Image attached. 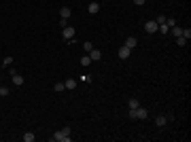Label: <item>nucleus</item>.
Here are the masks:
<instances>
[{"label": "nucleus", "mask_w": 191, "mask_h": 142, "mask_svg": "<svg viewBox=\"0 0 191 142\" xmlns=\"http://www.w3.org/2000/svg\"><path fill=\"white\" fill-rule=\"evenodd\" d=\"M2 64H4V66H11V64H13V57H11V55H9V57H4V62H2Z\"/></svg>", "instance_id": "393cba45"}, {"label": "nucleus", "mask_w": 191, "mask_h": 142, "mask_svg": "<svg viewBox=\"0 0 191 142\" xmlns=\"http://www.w3.org/2000/svg\"><path fill=\"white\" fill-rule=\"evenodd\" d=\"M183 36H185L187 40H189V38H191V30H189V28H185V30H183Z\"/></svg>", "instance_id": "5701e85b"}, {"label": "nucleus", "mask_w": 191, "mask_h": 142, "mask_svg": "<svg viewBox=\"0 0 191 142\" xmlns=\"http://www.w3.org/2000/svg\"><path fill=\"white\" fill-rule=\"evenodd\" d=\"M136 45H138L136 36H128V38H125V47H130V49H136Z\"/></svg>", "instance_id": "0eeeda50"}, {"label": "nucleus", "mask_w": 191, "mask_h": 142, "mask_svg": "<svg viewBox=\"0 0 191 142\" xmlns=\"http://www.w3.org/2000/svg\"><path fill=\"white\" fill-rule=\"evenodd\" d=\"M81 81H83V83H91V81H94V76H91V74H83V76H81Z\"/></svg>", "instance_id": "412c9836"}, {"label": "nucleus", "mask_w": 191, "mask_h": 142, "mask_svg": "<svg viewBox=\"0 0 191 142\" xmlns=\"http://www.w3.org/2000/svg\"><path fill=\"white\" fill-rule=\"evenodd\" d=\"M130 53H132L130 47H125V45H121V47H119V59H128V57H130Z\"/></svg>", "instance_id": "20e7f679"}, {"label": "nucleus", "mask_w": 191, "mask_h": 142, "mask_svg": "<svg viewBox=\"0 0 191 142\" xmlns=\"http://www.w3.org/2000/svg\"><path fill=\"white\" fill-rule=\"evenodd\" d=\"M168 32H170V34L176 38V36H183V28H180V25H172V28H170Z\"/></svg>", "instance_id": "6e6552de"}, {"label": "nucleus", "mask_w": 191, "mask_h": 142, "mask_svg": "<svg viewBox=\"0 0 191 142\" xmlns=\"http://www.w3.org/2000/svg\"><path fill=\"white\" fill-rule=\"evenodd\" d=\"M60 25H62V28H66V25H68V19H62V17H60Z\"/></svg>", "instance_id": "a878e982"}, {"label": "nucleus", "mask_w": 191, "mask_h": 142, "mask_svg": "<svg viewBox=\"0 0 191 142\" xmlns=\"http://www.w3.org/2000/svg\"><path fill=\"white\" fill-rule=\"evenodd\" d=\"M157 28H159V25H157L155 19H151V21H147V24H144V30H147L149 34H155V32H157Z\"/></svg>", "instance_id": "7ed1b4c3"}, {"label": "nucleus", "mask_w": 191, "mask_h": 142, "mask_svg": "<svg viewBox=\"0 0 191 142\" xmlns=\"http://www.w3.org/2000/svg\"><path fill=\"white\" fill-rule=\"evenodd\" d=\"M53 89L60 94V91H64V89H66V87H64V83H55V85H53Z\"/></svg>", "instance_id": "4be33fe9"}, {"label": "nucleus", "mask_w": 191, "mask_h": 142, "mask_svg": "<svg viewBox=\"0 0 191 142\" xmlns=\"http://www.w3.org/2000/svg\"><path fill=\"white\" fill-rule=\"evenodd\" d=\"M168 30H170V28H168L166 24H161L159 28H157V32H159V34H168Z\"/></svg>", "instance_id": "a211bd4d"}, {"label": "nucleus", "mask_w": 191, "mask_h": 142, "mask_svg": "<svg viewBox=\"0 0 191 142\" xmlns=\"http://www.w3.org/2000/svg\"><path fill=\"white\" fill-rule=\"evenodd\" d=\"M128 106H130L132 110H134V108H138V106H140V102H138V100H136V98H132L130 102H128Z\"/></svg>", "instance_id": "dca6fc26"}, {"label": "nucleus", "mask_w": 191, "mask_h": 142, "mask_svg": "<svg viewBox=\"0 0 191 142\" xmlns=\"http://www.w3.org/2000/svg\"><path fill=\"white\" fill-rule=\"evenodd\" d=\"M87 55L91 57V62H100V59H102V51H98V49H91Z\"/></svg>", "instance_id": "423d86ee"}, {"label": "nucleus", "mask_w": 191, "mask_h": 142, "mask_svg": "<svg viewBox=\"0 0 191 142\" xmlns=\"http://www.w3.org/2000/svg\"><path fill=\"white\" fill-rule=\"evenodd\" d=\"M60 17L62 19H68V17H70V9H68V7H62L60 9Z\"/></svg>", "instance_id": "f8f14e48"}, {"label": "nucleus", "mask_w": 191, "mask_h": 142, "mask_svg": "<svg viewBox=\"0 0 191 142\" xmlns=\"http://www.w3.org/2000/svg\"><path fill=\"white\" fill-rule=\"evenodd\" d=\"M134 112H136V119H147L149 117V110L142 106H138V108H134Z\"/></svg>", "instance_id": "39448f33"}, {"label": "nucleus", "mask_w": 191, "mask_h": 142, "mask_svg": "<svg viewBox=\"0 0 191 142\" xmlns=\"http://www.w3.org/2000/svg\"><path fill=\"white\" fill-rule=\"evenodd\" d=\"M87 11L91 13V15H96V13H100V2H91V4L87 7Z\"/></svg>", "instance_id": "9b49d317"}, {"label": "nucleus", "mask_w": 191, "mask_h": 142, "mask_svg": "<svg viewBox=\"0 0 191 142\" xmlns=\"http://www.w3.org/2000/svg\"><path fill=\"white\" fill-rule=\"evenodd\" d=\"M74 34H77V30L72 28V25H66V28H62V38L68 43V40H72L74 38Z\"/></svg>", "instance_id": "f03ea898"}, {"label": "nucleus", "mask_w": 191, "mask_h": 142, "mask_svg": "<svg viewBox=\"0 0 191 142\" xmlns=\"http://www.w3.org/2000/svg\"><path fill=\"white\" fill-rule=\"evenodd\" d=\"M89 64H91V57H89V55H87V53H85L83 57H81V66H85V68H87V66H89Z\"/></svg>", "instance_id": "ddd939ff"}, {"label": "nucleus", "mask_w": 191, "mask_h": 142, "mask_svg": "<svg viewBox=\"0 0 191 142\" xmlns=\"http://www.w3.org/2000/svg\"><path fill=\"white\" fill-rule=\"evenodd\" d=\"M24 140L26 142H34V131H26V134H24Z\"/></svg>", "instance_id": "2eb2a0df"}, {"label": "nucleus", "mask_w": 191, "mask_h": 142, "mask_svg": "<svg viewBox=\"0 0 191 142\" xmlns=\"http://www.w3.org/2000/svg\"><path fill=\"white\" fill-rule=\"evenodd\" d=\"M155 21H157V25L166 24V15H157V17H155Z\"/></svg>", "instance_id": "aec40b11"}, {"label": "nucleus", "mask_w": 191, "mask_h": 142, "mask_svg": "<svg viewBox=\"0 0 191 142\" xmlns=\"http://www.w3.org/2000/svg\"><path fill=\"white\" fill-rule=\"evenodd\" d=\"M0 95H2V98L9 95V87H0Z\"/></svg>", "instance_id": "b1692460"}, {"label": "nucleus", "mask_w": 191, "mask_h": 142, "mask_svg": "<svg viewBox=\"0 0 191 142\" xmlns=\"http://www.w3.org/2000/svg\"><path fill=\"white\" fill-rule=\"evenodd\" d=\"M83 49H85V53H89V51L94 49V45H91L89 40H85V43H83Z\"/></svg>", "instance_id": "6ab92c4d"}, {"label": "nucleus", "mask_w": 191, "mask_h": 142, "mask_svg": "<svg viewBox=\"0 0 191 142\" xmlns=\"http://www.w3.org/2000/svg\"><path fill=\"white\" fill-rule=\"evenodd\" d=\"M64 87H66V89H74V87H77V81H74V79H68V81L64 83Z\"/></svg>", "instance_id": "4468645a"}, {"label": "nucleus", "mask_w": 191, "mask_h": 142, "mask_svg": "<svg viewBox=\"0 0 191 142\" xmlns=\"http://www.w3.org/2000/svg\"><path fill=\"white\" fill-rule=\"evenodd\" d=\"M55 142H70V127H64V130H60V131H55L53 136H51Z\"/></svg>", "instance_id": "f257e3e1"}, {"label": "nucleus", "mask_w": 191, "mask_h": 142, "mask_svg": "<svg viewBox=\"0 0 191 142\" xmlns=\"http://www.w3.org/2000/svg\"><path fill=\"white\" fill-rule=\"evenodd\" d=\"M11 79H13V85H17V87H19V85H24V76H21V74H17V72L11 74Z\"/></svg>", "instance_id": "9d476101"}, {"label": "nucleus", "mask_w": 191, "mask_h": 142, "mask_svg": "<svg viewBox=\"0 0 191 142\" xmlns=\"http://www.w3.org/2000/svg\"><path fill=\"white\" fill-rule=\"evenodd\" d=\"M166 123H168V117H166V115H159V117H155V125H157V127H164Z\"/></svg>", "instance_id": "1a4fd4ad"}, {"label": "nucleus", "mask_w": 191, "mask_h": 142, "mask_svg": "<svg viewBox=\"0 0 191 142\" xmlns=\"http://www.w3.org/2000/svg\"><path fill=\"white\" fill-rule=\"evenodd\" d=\"M176 45H179V47H185V45H187V38H185V36H176Z\"/></svg>", "instance_id": "f3484780"}, {"label": "nucleus", "mask_w": 191, "mask_h": 142, "mask_svg": "<svg viewBox=\"0 0 191 142\" xmlns=\"http://www.w3.org/2000/svg\"><path fill=\"white\" fill-rule=\"evenodd\" d=\"M134 2H136V7H142V4L147 2V0H134Z\"/></svg>", "instance_id": "bb28decb"}]
</instances>
